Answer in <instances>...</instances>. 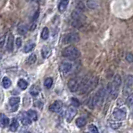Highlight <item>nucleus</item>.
<instances>
[{
	"label": "nucleus",
	"mask_w": 133,
	"mask_h": 133,
	"mask_svg": "<svg viewBox=\"0 0 133 133\" xmlns=\"http://www.w3.org/2000/svg\"><path fill=\"white\" fill-rule=\"evenodd\" d=\"M97 77H85L84 79L79 83V91L80 94H85L90 92L92 89H94L97 85Z\"/></svg>",
	"instance_id": "nucleus-1"
},
{
	"label": "nucleus",
	"mask_w": 133,
	"mask_h": 133,
	"mask_svg": "<svg viewBox=\"0 0 133 133\" xmlns=\"http://www.w3.org/2000/svg\"><path fill=\"white\" fill-rule=\"evenodd\" d=\"M62 56L68 59H76L80 56V51L75 46H67L62 50Z\"/></svg>",
	"instance_id": "nucleus-2"
},
{
	"label": "nucleus",
	"mask_w": 133,
	"mask_h": 133,
	"mask_svg": "<svg viewBox=\"0 0 133 133\" xmlns=\"http://www.w3.org/2000/svg\"><path fill=\"white\" fill-rule=\"evenodd\" d=\"M79 41V35L76 32H70L64 35L63 39H62V43L63 44H71V43H75Z\"/></svg>",
	"instance_id": "nucleus-3"
},
{
	"label": "nucleus",
	"mask_w": 133,
	"mask_h": 133,
	"mask_svg": "<svg viewBox=\"0 0 133 133\" xmlns=\"http://www.w3.org/2000/svg\"><path fill=\"white\" fill-rule=\"evenodd\" d=\"M105 95H106V90H105L104 88H101L99 91H98V92H97V93L95 94L93 97H92L94 105L96 106V105H98V104H100V103H102V102H103V100H104Z\"/></svg>",
	"instance_id": "nucleus-4"
},
{
	"label": "nucleus",
	"mask_w": 133,
	"mask_h": 133,
	"mask_svg": "<svg viewBox=\"0 0 133 133\" xmlns=\"http://www.w3.org/2000/svg\"><path fill=\"white\" fill-rule=\"evenodd\" d=\"M113 117L114 119L118 120V121H122V120L126 118V111L124 109L117 108L113 111Z\"/></svg>",
	"instance_id": "nucleus-5"
},
{
	"label": "nucleus",
	"mask_w": 133,
	"mask_h": 133,
	"mask_svg": "<svg viewBox=\"0 0 133 133\" xmlns=\"http://www.w3.org/2000/svg\"><path fill=\"white\" fill-rule=\"evenodd\" d=\"M71 18H72V20H75V21H79V22H81V23H83L84 24V22H85V20H86V18H85V16L83 15V13L81 12V11H79V10H74L73 12H72V14H71Z\"/></svg>",
	"instance_id": "nucleus-6"
},
{
	"label": "nucleus",
	"mask_w": 133,
	"mask_h": 133,
	"mask_svg": "<svg viewBox=\"0 0 133 133\" xmlns=\"http://www.w3.org/2000/svg\"><path fill=\"white\" fill-rule=\"evenodd\" d=\"M133 85V76L132 75H128L126 77V80H125V85H124V89H123V92L125 95L129 94L131 88H132Z\"/></svg>",
	"instance_id": "nucleus-7"
},
{
	"label": "nucleus",
	"mask_w": 133,
	"mask_h": 133,
	"mask_svg": "<svg viewBox=\"0 0 133 133\" xmlns=\"http://www.w3.org/2000/svg\"><path fill=\"white\" fill-rule=\"evenodd\" d=\"M19 103H20V98L19 97H11L9 99V106L11 108V111L14 112L18 109L19 107Z\"/></svg>",
	"instance_id": "nucleus-8"
},
{
	"label": "nucleus",
	"mask_w": 133,
	"mask_h": 133,
	"mask_svg": "<svg viewBox=\"0 0 133 133\" xmlns=\"http://www.w3.org/2000/svg\"><path fill=\"white\" fill-rule=\"evenodd\" d=\"M68 88H69V90L71 92L78 91V89H79V82H78V80L75 79V78H72V79L69 80L68 81Z\"/></svg>",
	"instance_id": "nucleus-9"
},
{
	"label": "nucleus",
	"mask_w": 133,
	"mask_h": 133,
	"mask_svg": "<svg viewBox=\"0 0 133 133\" xmlns=\"http://www.w3.org/2000/svg\"><path fill=\"white\" fill-rule=\"evenodd\" d=\"M62 107H63V103L59 100H57V101H55L54 103H52L49 106V109H50L51 112H59L60 110L62 109Z\"/></svg>",
	"instance_id": "nucleus-10"
},
{
	"label": "nucleus",
	"mask_w": 133,
	"mask_h": 133,
	"mask_svg": "<svg viewBox=\"0 0 133 133\" xmlns=\"http://www.w3.org/2000/svg\"><path fill=\"white\" fill-rule=\"evenodd\" d=\"M7 50L9 52L13 51V48H14V37H13V34H9L8 38H7V45H6Z\"/></svg>",
	"instance_id": "nucleus-11"
},
{
	"label": "nucleus",
	"mask_w": 133,
	"mask_h": 133,
	"mask_svg": "<svg viewBox=\"0 0 133 133\" xmlns=\"http://www.w3.org/2000/svg\"><path fill=\"white\" fill-rule=\"evenodd\" d=\"M60 70L63 73H69L72 70V65L68 62H63V63L60 64Z\"/></svg>",
	"instance_id": "nucleus-12"
},
{
	"label": "nucleus",
	"mask_w": 133,
	"mask_h": 133,
	"mask_svg": "<svg viewBox=\"0 0 133 133\" xmlns=\"http://www.w3.org/2000/svg\"><path fill=\"white\" fill-rule=\"evenodd\" d=\"M77 113V111H76V109L74 108V107H70L69 109H67V112H66V119L68 122H70L71 120L73 119V117L76 115Z\"/></svg>",
	"instance_id": "nucleus-13"
},
{
	"label": "nucleus",
	"mask_w": 133,
	"mask_h": 133,
	"mask_svg": "<svg viewBox=\"0 0 133 133\" xmlns=\"http://www.w3.org/2000/svg\"><path fill=\"white\" fill-rule=\"evenodd\" d=\"M41 54H42V57H43L44 59L48 58V57L51 55V48L49 46H47V45L43 46L42 50H41Z\"/></svg>",
	"instance_id": "nucleus-14"
},
{
	"label": "nucleus",
	"mask_w": 133,
	"mask_h": 133,
	"mask_svg": "<svg viewBox=\"0 0 133 133\" xmlns=\"http://www.w3.org/2000/svg\"><path fill=\"white\" fill-rule=\"evenodd\" d=\"M9 125V119L5 114H0V126L1 127H6Z\"/></svg>",
	"instance_id": "nucleus-15"
},
{
	"label": "nucleus",
	"mask_w": 133,
	"mask_h": 133,
	"mask_svg": "<svg viewBox=\"0 0 133 133\" xmlns=\"http://www.w3.org/2000/svg\"><path fill=\"white\" fill-rule=\"evenodd\" d=\"M68 2H69V0H60V3L58 5V10L60 12H64L66 10L67 6H68Z\"/></svg>",
	"instance_id": "nucleus-16"
},
{
	"label": "nucleus",
	"mask_w": 133,
	"mask_h": 133,
	"mask_svg": "<svg viewBox=\"0 0 133 133\" xmlns=\"http://www.w3.org/2000/svg\"><path fill=\"white\" fill-rule=\"evenodd\" d=\"M20 120H21V122H22L23 125H30V124H31V121H32V120L28 117L27 114L26 115H25V114H22V115L20 116Z\"/></svg>",
	"instance_id": "nucleus-17"
},
{
	"label": "nucleus",
	"mask_w": 133,
	"mask_h": 133,
	"mask_svg": "<svg viewBox=\"0 0 133 133\" xmlns=\"http://www.w3.org/2000/svg\"><path fill=\"white\" fill-rule=\"evenodd\" d=\"M86 6L90 9H95L98 7V1L97 0H87Z\"/></svg>",
	"instance_id": "nucleus-18"
},
{
	"label": "nucleus",
	"mask_w": 133,
	"mask_h": 133,
	"mask_svg": "<svg viewBox=\"0 0 133 133\" xmlns=\"http://www.w3.org/2000/svg\"><path fill=\"white\" fill-rule=\"evenodd\" d=\"M40 90H41V88L38 84H34L33 86L31 87V89H30V94L32 95V96H36V95H38L40 92Z\"/></svg>",
	"instance_id": "nucleus-19"
},
{
	"label": "nucleus",
	"mask_w": 133,
	"mask_h": 133,
	"mask_svg": "<svg viewBox=\"0 0 133 133\" xmlns=\"http://www.w3.org/2000/svg\"><path fill=\"white\" fill-rule=\"evenodd\" d=\"M26 114L32 121H36V120L38 119V114H37L36 111H34V110H28Z\"/></svg>",
	"instance_id": "nucleus-20"
},
{
	"label": "nucleus",
	"mask_w": 133,
	"mask_h": 133,
	"mask_svg": "<svg viewBox=\"0 0 133 133\" xmlns=\"http://www.w3.org/2000/svg\"><path fill=\"white\" fill-rule=\"evenodd\" d=\"M18 127H19V123L16 119H12L11 121V124H10V130L12 132H15L18 130Z\"/></svg>",
	"instance_id": "nucleus-21"
},
{
	"label": "nucleus",
	"mask_w": 133,
	"mask_h": 133,
	"mask_svg": "<svg viewBox=\"0 0 133 133\" xmlns=\"http://www.w3.org/2000/svg\"><path fill=\"white\" fill-rule=\"evenodd\" d=\"M17 85H18V87H19L21 90H25V89H27V87H28V83H27L26 80L19 79V80H18Z\"/></svg>",
	"instance_id": "nucleus-22"
},
{
	"label": "nucleus",
	"mask_w": 133,
	"mask_h": 133,
	"mask_svg": "<svg viewBox=\"0 0 133 133\" xmlns=\"http://www.w3.org/2000/svg\"><path fill=\"white\" fill-rule=\"evenodd\" d=\"M87 120L85 117H79L76 119V125L77 127H83L84 125H86Z\"/></svg>",
	"instance_id": "nucleus-23"
},
{
	"label": "nucleus",
	"mask_w": 133,
	"mask_h": 133,
	"mask_svg": "<svg viewBox=\"0 0 133 133\" xmlns=\"http://www.w3.org/2000/svg\"><path fill=\"white\" fill-rule=\"evenodd\" d=\"M27 30H28V28L25 24H23V23H21L19 24V26H18V32H19L21 35H25L27 32Z\"/></svg>",
	"instance_id": "nucleus-24"
},
{
	"label": "nucleus",
	"mask_w": 133,
	"mask_h": 133,
	"mask_svg": "<svg viewBox=\"0 0 133 133\" xmlns=\"http://www.w3.org/2000/svg\"><path fill=\"white\" fill-rule=\"evenodd\" d=\"M35 47V44L34 43H27L26 45L23 48V51L25 53H28V52H31V50H33V48Z\"/></svg>",
	"instance_id": "nucleus-25"
},
{
	"label": "nucleus",
	"mask_w": 133,
	"mask_h": 133,
	"mask_svg": "<svg viewBox=\"0 0 133 133\" xmlns=\"http://www.w3.org/2000/svg\"><path fill=\"white\" fill-rule=\"evenodd\" d=\"M2 85L3 87L7 89V88H9V87L11 86V80L9 79L8 77H4L3 79H2Z\"/></svg>",
	"instance_id": "nucleus-26"
},
{
	"label": "nucleus",
	"mask_w": 133,
	"mask_h": 133,
	"mask_svg": "<svg viewBox=\"0 0 133 133\" xmlns=\"http://www.w3.org/2000/svg\"><path fill=\"white\" fill-rule=\"evenodd\" d=\"M36 60H37V58H36V55L35 54H31L28 58H27V64L28 65H32V64H34L35 62H36Z\"/></svg>",
	"instance_id": "nucleus-27"
},
{
	"label": "nucleus",
	"mask_w": 133,
	"mask_h": 133,
	"mask_svg": "<svg viewBox=\"0 0 133 133\" xmlns=\"http://www.w3.org/2000/svg\"><path fill=\"white\" fill-rule=\"evenodd\" d=\"M48 37H49V29L47 27H44L41 32V38L43 40H46Z\"/></svg>",
	"instance_id": "nucleus-28"
},
{
	"label": "nucleus",
	"mask_w": 133,
	"mask_h": 133,
	"mask_svg": "<svg viewBox=\"0 0 133 133\" xmlns=\"http://www.w3.org/2000/svg\"><path fill=\"white\" fill-rule=\"evenodd\" d=\"M109 125L111 128H113V129H118L120 126H121V123H120L119 121L117 120V121H109Z\"/></svg>",
	"instance_id": "nucleus-29"
},
{
	"label": "nucleus",
	"mask_w": 133,
	"mask_h": 133,
	"mask_svg": "<svg viewBox=\"0 0 133 133\" xmlns=\"http://www.w3.org/2000/svg\"><path fill=\"white\" fill-rule=\"evenodd\" d=\"M52 84H53V79L52 78H47V79H45V81H44V85H45V87H46L47 89H49V88H51V86H52Z\"/></svg>",
	"instance_id": "nucleus-30"
},
{
	"label": "nucleus",
	"mask_w": 133,
	"mask_h": 133,
	"mask_svg": "<svg viewBox=\"0 0 133 133\" xmlns=\"http://www.w3.org/2000/svg\"><path fill=\"white\" fill-rule=\"evenodd\" d=\"M88 128H89V131H90V133H99L98 128L95 126V125H93V124H90Z\"/></svg>",
	"instance_id": "nucleus-31"
},
{
	"label": "nucleus",
	"mask_w": 133,
	"mask_h": 133,
	"mask_svg": "<svg viewBox=\"0 0 133 133\" xmlns=\"http://www.w3.org/2000/svg\"><path fill=\"white\" fill-rule=\"evenodd\" d=\"M71 105L73 107H78L80 105V102L79 100L77 99V98H75V97H73V98H71Z\"/></svg>",
	"instance_id": "nucleus-32"
},
{
	"label": "nucleus",
	"mask_w": 133,
	"mask_h": 133,
	"mask_svg": "<svg viewBox=\"0 0 133 133\" xmlns=\"http://www.w3.org/2000/svg\"><path fill=\"white\" fill-rule=\"evenodd\" d=\"M126 104H127V106H129V107L133 106V94L130 95V96H128V98H127V100H126Z\"/></svg>",
	"instance_id": "nucleus-33"
},
{
	"label": "nucleus",
	"mask_w": 133,
	"mask_h": 133,
	"mask_svg": "<svg viewBox=\"0 0 133 133\" xmlns=\"http://www.w3.org/2000/svg\"><path fill=\"white\" fill-rule=\"evenodd\" d=\"M84 9H85L84 3H83V2H79V3L77 4V10H79V11H81V12H83Z\"/></svg>",
	"instance_id": "nucleus-34"
},
{
	"label": "nucleus",
	"mask_w": 133,
	"mask_h": 133,
	"mask_svg": "<svg viewBox=\"0 0 133 133\" xmlns=\"http://www.w3.org/2000/svg\"><path fill=\"white\" fill-rule=\"evenodd\" d=\"M15 45H16L17 48H20V47H21V45H22V39H21L20 37H17V38H16V40H15Z\"/></svg>",
	"instance_id": "nucleus-35"
},
{
	"label": "nucleus",
	"mask_w": 133,
	"mask_h": 133,
	"mask_svg": "<svg viewBox=\"0 0 133 133\" xmlns=\"http://www.w3.org/2000/svg\"><path fill=\"white\" fill-rule=\"evenodd\" d=\"M126 60L127 62H129V63H132L133 62V54L132 53H127L126 54Z\"/></svg>",
	"instance_id": "nucleus-36"
},
{
	"label": "nucleus",
	"mask_w": 133,
	"mask_h": 133,
	"mask_svg": "<svg viewBox=\"0 0 133 133\" xmlns=\"http://www.w3.org/2000/svg\"><path fill=\"white\" fill-rule=\"evenodd\" d=\"M5 37H6V35H2L0 37V48H2L3 45L5 44Z\"/></svg>",
	"instance_id": "nucleus-37"
},
{
	"label": "nucleus",
	"mask_w": 133,
	"mask_h": 133,
	"mask_svg": "<svg viewBox=\"0 0 133 133\" xmlns=\"http://www.w3.org/2000/svg\"><path fill=\"white\" fill-rule=\"evenodd\" d=\"M38 16H39V10H37L36 12H35V15L33 16V21H35V20L38 18Z\"/></svg>",
	"instance_id": "nucleus-38"
},
{
	"label": "nucleus",
	"mask_w": 133,
	"mask_h": 133,
	"mask_svg": "<svg viewBox=\"0 0 133 133\" xmlns=\"http://www.w3.org/2000/svg\"><path fill=\"white\" fill-rule=\"evenodd\" d=\"M12 94H18V92H17V91H15V90H14V91H12Z\"/></svg>",
	"instance_id": "nucleus-39"
},
{
	"label": "nucleus",
	"mask_w": 133,
	"mask_h": 133,
	"mask_svg": "<svg viewBox=\"0 0 133 133\" xmlns=\"http://www.w3.org/2000/svg\"><path fill=\"white\" fill-rule=\"evenodd\" d=\"M27 1H29V2H30V1H35V0H27Z\"/></svg>",
	"instance_id": "nucleus-40"
},
{
	"label": "nucleus",
	"mask_w": 133,
	"mask_h": 133,
	"mask_svg": "<svg viewBox=\"0 0 133 133\" xmlns=\"http://www.w3.org/2000/svg\"><path fill=\"white\" fill-rule=\"evenodd\" d=\"M26 133H30V132H26Z\"/></svg>",
	"instance_id": "nucleus-41"
},
{
	"label": "nucleus",
	"mask_w": 133,
	"mask_h": 133,
	"mask_svg": "<svg viewBox=\"0 0 133 133\" xmlns=\"http://www.w3.org/2000/svg\"><path fill=\"white\" fill-rule=\"evenodd\" d=\"M0 58H1V57H0Z\"/></svg>",
	"instance_id": "nucleus-42"
}]
</instances>
